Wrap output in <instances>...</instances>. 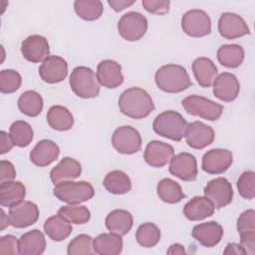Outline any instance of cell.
<instances>
[{"label":"cell","instance_id":"6da1fadb","mask_svg":"<svg viewBox=\"0 0 255 255\" xmlns=\"http://www.w3.org/2000/svg\"><path fill=\"white\" fill-rule=\"evenodd\" d=\"M119 108L125 116L140 120L146 118L154 110V104L145 90L131 87L124 91L120 96Z\"/></svg>","mask_w":255,"mask_h":255},{"label":"cell","instance_id":"7a4b0ae2","mask_svg":"<svg viewBox=\"0 0 255 255\" xmlns=\"http://www.w3.org/2000/svg\"><path fill=\"white\" fill-rule=\"evenodd\" d=\"M154 79L158 89L169 94L183 92L192 85L185 68L175 64H167L157 69Z\"/></svg>","mask_w":255,"mask_h":255},{"label":"cell","instance_id":"3957f363","mask_svg":"<svg viewBox=\"0 0 255 255\" xmlns=\"http://www.w3.org/2000/svg\"><path fill=\"white\" fill-rule=\"evenodd\" d=\"M186 120L175 111H165L157 115L153 121L152 128L155 133L174 141H180L187 128Z\"/></svg>","mask_w":255,"mask_h":255},{"label":"cell","instance_id":"277c9868","mask_svg":"<svg viewBox=\"0 0 255 255\" xmlns=\"http://www.w3.org/2000/svg\"><path fill=\"white\" fill-rule=\"evenodd\" d=\"M70 87L82 99L96 98L100 94V84L95 72L85 66L76 67L70 75Z\"/></svg>","mask_w":255,"mask_h":255},{"label":"cell","instance_id":"5b68a950","mask_svg":"<svg viewBox=\"0 0 255 255\" xmlns=\"http://www.w3.org/2000/svg\"><path fill=\"white\" fill-rule=\"evenodd\" d=\"M54 195L68 204H79L91 199L95 195L92 184L88 181H64L55 185Z\"/></svg>","mask_w":255,"mask_h":255},{"label":"cell","instance_id":"8992f818","mask_svg":"<svg viewBox=\"0 0 255 255\" xmlns=\"http://www.w3.org/2000/svg\"><path fill=\"white\" fill-rule=\"evenodd\" d=\"M181 105L186 113L207 121L218 120L223 113V106L207 98L191 95L182 100Z\"/></svg>","mask_w":255,"mask_h":255},{"label":"cell","instance_id":"52a82bcc","mask_svg":"<svg viewBox=\"0 0 255 255\" xmlns=\"http://www.w3.org/2000/svg\"><path fill=\"white\" fill-rule=\"evenodd\" d=\"M118 31L127 41H138L147 31V20L139 12H128L120 18L118 22Z\"/></svg>","mask_w":255,"mask_h":255},{"label":"cell","instance_id":"ba28073f","mask_svg":"<svg viewBox=\"0 0 255 255\" xmlns=\"http://www.w3.org/2000/svg\"><path fill=\"white\" fill-rule=\"evenodd\" d=\"M183 32L194 38L207 36L211 33V20L209 15L200 9H191L181 18Z\"/></svg>","mask_w":255,"mask_h":255},{"label":"cell","instance_id":"9c48e42d","mask_svg":"<svg viewBox=\"0 0 255 255\" xmlns=\"http://www.w3.org/2000/svg\"><path fill=\"white\" fill-rule=\"evenodd\" d=\"M112 144L122 154H132L141 147V136L139 132L130 126L118 128L112 135Z\"/></svg>","mask_w":255,"mask_h":255},{"label":"cell","instance_id":"30bf717a","mask_svg":"<svg viewBox=\"0 0 255 255\" xmlns=\"http://www.w3.org/2000/svg\"><path fill=\"white\" fill-rule=\"evenodd\" d=\"M204 196L213 204L214 208L220 209L230 204L233 198V188L225 177H217L210 180L203 189Z\"/></svg>","mask_w":255,"mask_h":255},{"label":"cell","instance_id":"8fae6325","mask_svg":"<svg viewBox=\"0 0 255 255\" xmlns=\"http://www.w3.org/2000/svg\"><path fill=\"white\" fill-rule=\"evenodd\" d=\"M169 172L183 181H193L197 177V161L193 154L180 152L169 161Z\"/></svg>","mask_w":255,"mask_h":255},{"label":"cell","instance_id":"7c38bea8","mask_svg":"<svg viewBox=\"0 0 255 255\" xmlns=\"http://www.w3.org/2000/svg\"><path fill=\"white\" fill-rule=\"evenodd\" d=\"M8 216L13 227L26 228L38 220L39 208L35 203L23 200L9 208Z\"/></svg>","mask_w":255,"mask_h":255},{"label":"cell","instance_id":"4fadbf2b","mask_svg":"<svg viewBox=\"0 0 255 255\" xmlns=\"http://www.w3.org/2000/svg\"><path fill=\"white\" fill-rule=\"evenodd\" d=\"M184 137L186 143L190 147L194 149H202L213 142L215 132L210 126L195 121L188 124Z\"/></svg>","mask_w":255,"mask_h":255},{"label":"cell","instance_id":"5bb4252c","mask_svg":"<svg viewBox=\"0 0 255 255\" xmlns=\"http://www.w3.org/2000/svg\"><path fill=\"white\" fill-rule=\"evenodd\" d=\"M232 152L224 148H213L204 153L202 169L209 174H221L232 164Z\"/></svg>","mask_w":255,"mask_h":255},{"label":"cell","instance_id":"9a60e30c","mask_svg":"<svg viewBox=\"0 0 255 255\" xmlns=\"http://www.w3.org/2000/svg\"><path fill=\"white\" fill-rule=\"evenodd\" d=\"M219 34L225 39H236L250 34L249 27L245 20L238 14L225 12L218 20Z\"/></svg>","mask_w":255,"mask_h":255},{"label":"cell","instance_id":"2e32d148","mask_svg":"<svg viewBox=\"0 0 255 255\" xmlns=\"http://www.w3.org/2000/svg\"><path fill=\"white\" fill-rule=\"evenodd\" d=\"M68 75V64L60 56L52 55L44 60L39 67L40 78L48 84L60 83Z\"/></svg>","mask_w":255,"mask_h":255},{"label":"cell","instance_id":"e0dca14e","mask_svg":"<svg viewBox=\"0 0 255 255\" xmlns=\"http://www.w3.org/2000/svg\"><path fill=\"white\" fill-rule=\"evenodd\" d=\"M23 57L31 63H40L46 60L50 54L48 40L41 35L28 36L21 44Z\"/></svg>","mask_w":255,"mask_h":255},{"label":"cell","instance_id":"ac0fdd59","mask_svg":"<svg viewBox=\"0 0 255 255\" xmlns=\"http://www.w3.org/2000/svg\"><path fill=\"white\" fill-rule=\"evenodd\" d=\"M239 91V81L235 75L229 72L219 74L213 82V94L223 102H233L238 97Z\"/></svg>","mask_w":255,"mask_h":255},{"label":"cell","instance_id":"d6986e66","mask_svg":"<svg viewBox=\"0 0 255 255\" xmlns=\"http://www.w3.org/2000/svg\"><path fill=\"white\" fill-rule=\"evenodd\" d=\"M174 155V148L163 141L151 140L147 143L143 158L152 167H162L167 164Z\"/></svg>","mask_w":255,"mask_h":255},{"label":"cell","instance_id":"ffe728a7","mask_svg":"<svg viewBox=\"0 0 255 255\" xmlns=\"http://www.w3.org/2000/svg\"><path fill=\"white\" fill-rule=\"evenodd\" d=\"M97 79L99 84L108 89H115L124 82L122 67L113 60H103L97 67Z\"/></svg>","mask_w":255,"mask_h":255},{"label":"cell","instance_id":"44dd1931","mask_svg":"<svg viewBox=\"0 0 255 255\" xmlns=\"http://www.w3.org/2000/svg\"><path fill=\"white\" fill-rule=\"evenodd\" d=\"M192 237L204 247H214L223 237V228L216 221L200 223L193 227Z\"/></svg>","mask_w":255,"mask_h":255},{"label":"cell","instance_id":"7402d4cb","mask_svg":"<svg viewBox=\"0 0 255 255\" xmlns=\"http://www.w3.org/2000/svg\"><path fill=\"white\" fill-rule=\"evenodd\" d=\"M60 154V148L56 142L50 139L38 141L30 152V160L37 166L44 167L54 162Z\"/></svg>","mask_w":255,"mask_h":255},{"label":"cell","instance_id":"603a6c76","mask_svg":"<svg viewBox=\"0 0 255 255\" xmlns=\"http://www.w3.org/2000/svg\"><path fill=\"white\" fill-rule=\"evenodd\" d=\"M82 173V166L78 160L72 157H64L51 170L50 177L52 182L56 185L60 182L71 181L78 178Z\"/></svg>","mask_w":255,"mask_h":255},{"label":"cell","instance_id":"cb8c5ba5","mask_svg":"<svg viewBox=\"0 0 255 255\" xmlns=\"http://www.w3.org/2000/svg\"><path fill=\"white\" fill-rule=\"evenodd\" d=\"M212 202L205 196H194L183 207L184 216L191 221L203 220L214 213Z\"/></svg>","mask_w":255,"mask_h":255},{"label":"cell","instance_id":"d4e9b609","mask_svg":"<svg viewBox=\"0 0 255 255\" xmlns=\"http://www.w3.org/2000/svg\"><path fill=\"white\" fill-rule=\"evenodd\" d=\"M192 72L197 83L204 88L211 87L218 74L215 64L206 57H199L193 61Z\"/></svg>","mask_w":255,"mask_h":255},{"label":"cell","instance_id":"484cf974","mask_svg":"<svg viewBox=\"0 0 255 255\" xmlns=\"http://www.w3.org/2000/svg\"><path fill=\"white\" fill-rule=\"evenodd\" d=\"M106 227L111 233L124 236L131 229L133 224L132 215L124 209H115L106 217Z\"/></svg>","mask_w":255,"mask_h":255},{"label":"cell","instance_id":"4316f807","mask_svg":"<svg viewBox=\"0 0 255 255\" xmlns=\"http://www.w3.org/2000/svg\"><path fill=\"white\" fill-rule=\"evenodd\" d=\"M46 249V239L44 234L34 229L23 234L19 239V254L39 255Z\"/></svg>","mask_w":255,"mask_h":255},{"label":"cell","instance_id":"83f0119b","mask_svg":"<svg viewBox=\"0 0 255 255\" xmlns=\"http://www.w3.org/2000/svg\"><path fill=\"white\" fill-rule=\"evenodd\" d=\"M94 253L99 255H118L123 250L122 236L115 233H102L93 239Z\"/></svg>","mask_w":255,"mask_h":255},{"label":"cell","instance_id":"f1b7e54d","mask_svg":"<svg viewBox=\"0 0 255 255\" xmlns=\"http://www.w3.org/2000/svg\"><path fill=\"white\" fill-rule=\"evenodd\" d=\"M73 227L71 222L61 214H56L49 217L44 223V231L53 241H63L70 236Z\"/></svg>","mask_w":255,"mask_h":255},{"label":"cell","instance_id":"f546056e","mask_svg":"<svg viewBox=\"0 0 255 255\" xmlns=\"http://www.w3.org/2000/svg\"><path fill=\"white\" fill-rule=\"evenodd\" d=\"M26 188L20 181L0 183V204L3 207H12L24 200Z\"/></svg>","mask_w":255,"mask_h":255},{"label":"cell","instance_id":"4dcf8cb0","mask_svg":"<svg viewBox=\"0 0 255 255\" xmlns=\"http://www.w3.org/2000/svg\"><path fill=\"white\" fill-rule=\"evenodd\" d=\"M48 125L55 130L66 131L74 126V117L63 106H52L47 113Z\"/></svg>","mask_w":255,"mask_h":255},{"label":"cell","instance_id":"1f68e13d","mask_svg":"<svg viewBox=\"0 0 255 255\" xmlns=\"http://www.w3.org/2000/svg\"><path fill=\"white\" fill-rule=\"evenodd\" d=\"M103 185L110 193L121 195L131 189V182L127 173L122 170L110 171L103 180Z\"/></svg>","mask_w":255,"mask_h":255},{"label":"cell","instance_id":"d6a6232c","mask_svg":"<svg viewBox=\"0 0 255 255\" xmlns=\"http://www.w3.org/2000/svg\"><path fill=\"white\" fill-rule=\"evenodd\" d=\"M218 62L226 68H237L244 60V49L237 44H225L217 50Z\"/></svg>","mask_w":255,"mask_h":255},{"label":"cell","instance_id":"836d02e7","mask_svg":"<svg viewBox=\"0 0 255 255\" xmlns=\"http://www.w3.org/2000/svg\"><path fill=\"white\" fill-rule=\"evenodd\" d=\"M156 191L158 197L166 203L174 204L180 202L185 194L183 193L181 186L171 178L161 179L156 186Z\"/></svg>","mask_w":255,"mask_h":255},{"label":"cell","instance_id":"e575fe53","mask_svg":"<svg viewBox=\"0 0 255 255\" xmlns=\"http://www.w3.org/2000/svg\"><path fill=\"white\" fill-rule=\"evenodd\" d=\"M43 99L36 91H26L18 99V108L20 112L28 117H37L43 110Z\"/></svg>","mask_w":255,"mask_h":255},{"label":"cell","instance_id":"d590c367","mask_svg":"<svg viewBox=\"0 0 255 255\" xmlns=\"http://www.w3.org/2000/svg\"><path fill=\"white\" fill-rule=\"evenodd\" d=\"M74 8L77 15L86 21L99 19L104 11L103 3L99 0H77L74 2Z\"/></svg>","mask_w":255,"mask_h":255},{"label":"cell","instance_id":"8d00e7d4","mask_svg":"<svg viewBox=\"0 0 255 255\" xmlns=\"http://www.w3.org/2000/svg\"><path fill=\"white\" fill-rule=\"evenodd\" d=\"M9 133L13 140V143L19 147H25L29 145L34 135L32 127L24 121L14 122L10 126Z\"/></svg>","mask_w":255,"mask_h":255},{"label":"cell","instance_id":"74e56055","mask_svg":"<svg viewBox=\"0 0 255 255\" xmlns=\"http://www.w3.org/2000/svg\"><path fill=\"white\" fill-rule=\"evenodd\" d=\"M135 239L142 247H154L160 240V230L154 223L145 222L138 226L135 232Z\"/></svg>","mask_w":255,"mask_h":255},{"label":"cell","instance_id":"f35d334b","mask_svg":"<svg viewBox=\"0 0 255 255\" xmlns=\"http://www.w3.org/2000/svg\"><path fill=\"white\" fill-rule=\"evenodd\" d=\"M58 213L74 224H85L91 218V212L85 205H65L58 210Z\"/></svg>","mask_w":255,"mask_h":255},{"label":"cell","instance_id":"ab89813d","mask_svg":"<svg viewBox=\"0 0 255 255\" xmlns=\"http://www.w3.org/2000/svg\"><path fill=\"white\" fill-rule=\"evenodd\" d=\"M68 255L93 254V238L88 234H80L70 241L67 247Z\"/></svg>","mask_w":255,"mask_h":255},{"label":"cell","instance_id":"60d3db41","mask_svg":"<svg viewBox=\"0 0 255 255\" xmlns=\"http://www.w3.org/2000/svg\"><path fill=\"white\" fill-rule=\"evenodd\" d=\"M22 83L21 75L12 69L2 70L0 72V91L3 94H12L16 92Z\"/></svg>","mask_w":255,"mask_h":255},{"label":"cell","instance_id":"b9f144b4","mask_svg":"<svg viewBox=\"0 0 255 255\" xmlns=\"http://www.w3.org/2000/svg\"><path fill=\"white\" fill-rule=\"evenodd\" d=\"M237 189L239 194L248 200L255 196V173L252 170L244 171L237 180Z\"/></svg>","mask_w":255,"mask_h":255},{"label":"cell","instance_id":"7bdbcfd3","mask_svg":"<svg viewBox=\"0 0 255 255\" xmlns=\"http://www.w3.org/2000/svg\"><path fill=\"white\" fill-rule=\"evenodd\" d=\"M237 231L239 235L255 233V211L253 209L245 210L237 219Z\"/></svg>","mask_w":255,"mask_h":255},{"label":"cell","instance_id":"ee69618b","mask_svg":"<svg viewBox=\"0 0 255 255\" xmlns=\"http://www.w3.org/2000/svg\"><path fill=\"white\" fill-rule=\"evenodd\" d=\"M0 254L15 255L19 254V240L14 235L8 234L0 238Z\"/></svg>","mask_w":255,"mask_h":255},{"label":"cell","instance_id":"f6af8a7d","mask_svg":"<svg viewBox=\"0 0 255 255\" xmlns=\"http://www.w3.org/2000/svg\"><path fill=\"white\" fill-rule=\"evenodd\" d=\"M143 8L151 13L157 15H164L169 11L170 1L168 0H142Z\"/></svg>","mask_w":255,"mask_h":255},{"label":"cell","instance_id":"bcb514c9","mask_svg":"<svg viewBox=\"0 0 255 255\" xmlns=\"http://www.w3.org/2000/svg\"><path fill=\"white\" fill-rule=\"evenodd\" d=\"M16 177V170L12 162L8 160L0 161V183L13 181Z\"/></svg>","mask_w":255,"mask_h":255},{"label":"cell","instance_id":"7dc6e473","mask_svg":"<svg viewBox=\"0 0 255 255\" xmlns=\"http://www.w3.org/2000/svg\"><path fill=\"white\" fill-rule=\"evenodd\" d=\"M240 245L243 247L245 254L253 255L255 253V233L241 235Z\"/></svg>","mask_w":255,"mask_h":255},{"label":"cell","instance_id":"c3c4849f","mask_svg":"<svg viewBox=\"0 0 255 255\" xmlns=\"http://www.w3.org/2000/svg\"><path fill=\"white\" fill-rule=\"evenodd\" d=\"M15 144L13 143V140L10 136V133L1 130L0 131V153L4 154L6 152H9Z\"/></svg>","mask_w":255,"mask_h":255},{"label":"cell","instance_id":"681fc988","mask_svg":"<svg viewBox=\"0 0 255 255\" xmlns=\"http://www.w3.org/2000/svg\"><path fill=\"white\" fill-rule=\"evenodd\" d=\"M134 3H135L134 0H131V1H129V0H108V4L116 12H121L124 9L131 6Z\"/></svg>","mask_w":255,"mask_h":255},{"label":"cell","instance_id":"f907efd6","mask_svg":"<svg viewBox=\"0 0 255 255\" xmlns=\"http://www.w3.org/2000/svg\"><path fill=\"white\" fill-rule=\"evenodd\" d=\"M224 254H236V255H245V251L243 247L240 244L237 243H229L227 244L224 252Z\"/></svg>","mask_w":255,"mask_h":255},{"label":"cell","instance_id":"816d5d0a","mask_svg":"<svg viewBox=\"0 0 255 255\" xmlns=\"http://www.w3.org/2000/svg\"><path fill=\"white\" fill-rule=\"evenodd\" d=\"M166 253L167 254H184L185 253L184 246L179 244V243H174V244L169 246Z\"/></svg>","mask_w":255,"mask_h":255},{"label":"cell","instance_id":"f5cc1de1","mask_svg":"<svg viewBox=\"0 0 255 255\" xmlns=\"http://www.w3.org/2000/svg\"><path fill=\"white\" fill-rule=\"evenodd\" d=\"M8 225H10L9 216L6 215L3 209H1V219H0V230L3 231Z\"/></svg>","mask_w":255,"mask_h":255}]
</instances>
